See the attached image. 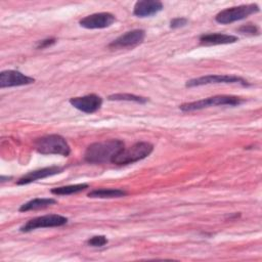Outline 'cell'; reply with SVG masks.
I'll return each instance as SVG.
<instances>
[{
	"label": "cell",
	"instance_id": "cell-15",
	"mask_svg": "<svg viewBox=\"0 0 262 262\" xmlns=\"http://www.w3.org/2000/svg\"><path fill=\"white\" fill-rule=\"evenodd\" d=\"M56 201L51 198H37L33 199L24 205L20 206L19 211L20 212H27V211H32V210H37V209H43L46 207H49L51 205H54Z\"/></svg>",
	"mask_w": 262,
	"mask_h": 262
},
{
	"label": "cell",
	"instance_id": "cell-17",
	"mask_svg": "<svg viewBox=\"0 0 262 262\" xmlns=\"http://www.w3.org/2000/svg\"><path fill=\"white\" fill-rule=\"evenodd\" d=\"M86 188H88V184L79 183V184L54 187L50 191H51V193L56 194V195H69V194H73V193H78Z\"/></svg>",
	"mask_w": 262,
	"mask_h": 262
},
{
	"label": "cell",
	"instance_id": "cell-3",
	"mask_svg": "<svg viewBox=\"0 0 262 262\" xmlns=\"http://www.w3.org/2000/svg\"><path fill=\"white\" fill-rule=\"evenodd\" d=\"M34 144L36 150L42 155H61L68 157L71 152L69 143L58 134H50L40 137Z\"/></svg>",
	"mask_w": 262,
	"mask_h": 262
},
{
	"label": "cell",
	"instance_id": "cell-6",
	"mask_svg": "<svg viewBox=\"0 0 262 262\" xmlns=\"http://www.w3.org/2000/svg\"><path fill=\"white\" fill-rule=\"evenodd\" d=\"M68 223V218L58 214H48L43 216H38L27 221L19 230L21 232H29L37 228L46 227H59Z\"/></svg>",
	"mask_w": 262,
	"mask_h": 262
},
{
	"label": "cell",
	"instance_id": "cell-22",
	"mask_svg": "<svg viewBox=\"0 0 262 262\" xmlns=\"http://www.w3.org/2000/svg\"><path fill=\"white\" fill-rule=\"evenodd\" d=\"M55 42V39H45L39 42V44L37 45V48H44L47 46H50L51 44H53Z\"/></svg>",
	"mask_w": 262,
	"mask_h": 262
},
{
	"label": "cell",
	"instance_id": "cell-20",
	"mask_svg": "<svg viewBox=\"0 0 262 262\" xmlns=\"http://www.w3.org/2000/svg\"><path fill=\"white\" fill-rule=\"evenodd\" d=\"M86 244L91 247H102L107 244V238L104 235H95L90 237Z\"/></svg>",
	"mask_w": 262,
	"mask_h": 262
},
{
	"label": "cell",
	"instance_id": "cell-18",
	"mask_svg": "<svg viewBox=\"0 0 262 262\" xmlns=\"http://www.w3.org/2000/svg\"><path fill=\"white\" fill-rule=\"evenodd\" d=\"M108 100H124V101H134L138 103H145L148 101L146 97H142L130 93H117L108 96Z\"/></svg>",
	"mask_w": 262,
	"mask_h": 262
},
{
	"label": "cell",
	"instance_id": "cell-1",
	"mask_svg": "<svg viewBox=\"0 0 262 262\" xmlns=\"http://www.w3.org/2000/svg\"><path fill=\"white\" fill-rule=\"evenodd\" d=\"M124 147L120 139H110L90 144L84 155L86 162L91 164H103L113 161L115 156Z\"/></svg>",
	"mask_w": 262,
	"mask_h": 262
},
{
	"label": "cell",
	"instance_id": "cell-4",
	"mask_svg": "<svg viewBox=\"0 0 262 262\" xmlns=\"http://www.w3.org/2000/svg\"><path fill=\"white\" fill-rule=\"evenodd\" d=\"M245 100L241 97L233 96V95H216L212 97H208L205 99L185 102L179 105V108L182 112H192L203 110L209 106H218V105H230L235 106L243 103Z\"/></svg>",
	"mask_w": 262,
	"mask_h": 262
},
{
	"label": "cell",
	"instance_id": "cell-10",
	"mask_svg": "<svg viewBox=\"0 0 262 262\" xmlns=\"http://www.w3.org/2000/svg\"><path fill=\"white\" fill-rule=\"evenodd\" d=\"M145 37L144 30L136 29L129 32H126L125 34L119 36L117 39H115L112 43H110L108 47L111 48H129L134 47L138 44H140Z\"/></svg>",
	"mask_w": 262,
	"mask_h": 262
},
{
	"label": "cell",
	"instance_id": "cell-19",
	"mask_svg": "<svg viewBox=\"0 0 262 262\" xmlns=\"http://www.w3.org/2000/svg\"><path fill=\"white\" fill-rule=\"evenodd\" d=\"M238 32L244 34V35H248V36H257L259 35V29L256 25L253 24H247L242 26L241 28H238Z\"/></svg>",
	"mask_w": 262,
	"mask_h": 262
},
{
	"label": "cell",
	"instance_id": "cell-7",
	"mask_svg": "<svg viewBox=\"0 0 262 262\" xmlns=\"http://www.w3.org/2000/svg\"><path fill=\"white\" fill-rule=\"evenodd\" d=\"M220 83H224V84L239 83L243 86L250 85L247 80L233 75H207V76L188 80L185 86L190 88V87H198V86L210 85V84H220Z\"/></svg>",
	"mask_w": 262,
	"mask_h": 262
},
{
	"label": "cell",
	"instance_id": "cell-13",
	"mask_svg": "<svg viewBox=\"0 0 262 262\" xmlns=\"http://www.w3.org/2000/svg\"><path fill=\"white\" fill-rule=\"evenodd\" d=\"M164 8L163 3L157 0H141L134 5L133 14L138 17L151 16L160 12Z\"/></svg>",
	"mask_w": 262,
	"mask_h": 262
},
{
	"label": "cell",
	"instance_id": "cell-16",
	"mask_svg": "<svg viewBox=\"0 0 262 262\" xmlns=\"http://www.w3.org/2000/svg\"><path fill=\"white\" fill-rule=\"evenodd\" d=\"M127 192L121 188H98L91 190L88 193L89 198H98V199H113L121 198L126 195Z\"/></svg>",
	"mask_w": 262,
	"mask_h": 262
},
{
	"label": "cell",
	"instance_id": "cell-21",
	"mask_svg": "<svg viewBox=\"0 0 262 262\" xmlns=\"http://www.w3.org/2000/svg\"><path fill=\"white\" fill-rule=\"evenodd\" d=\"M187 18L185 17H176V18H173L171 21H170V28L172 29H178V28H181V27H184L186 24H187Z\"/></svg>",
	"mask_w": 262,
	"mask_h": 262
},
{
	"label": "cell",
	"instance_id": "cell-8",
	"mask_svg": "<svg viewBox=\"0 0 262 262\" xmlns=\"http://www.w3.org/2000/svg\"><path fill=\"white\" fill-rule=\"evenodd\" d=\"M115 20L116 17L114 14L110 12H98L81 18L79 24L85 29H104L112 26Z\"/></svg>",
	"mask_w": 262,
	"mask_h": 262
},
{
	"label": "cell",
	"instance_id": "cell-12",
	"mask_svg": "<svg viewBox=\"0 0 262 262\" xmlns=\"http://www.w3.org/2000/svg\"><path fill=\"white\" fill-rule=\"evenodd\" d=\"M62 171H63V168L59 167V166H50V167H45V168H41L38 170H34V171H31V172L27 173L26 175L21 176L16 181V184H18V185L29 184V183H32L39 179H43V178H46L49 176L59 174Z\"/></svg>",
	"mask_w": 262,
	"mask_h": 262
},
{
	"label": "cell",
	"instance_id": "cell-11",
	"mask_svg": "<svg viewBox=\"0 0 262 262\" xmlns=\"http://www.w3.org/2000/svg\"><path fill=\"white\" fill-rule=\"evenodd\" d=\"M35 82V79L29 76L24 75L23 73L14 70L2 71L0 73V87H15L32 84Z\"/></svg>",
	"mask_w": 262,
	"mask_h": 262
},
{
	"label": "cell",
	"instance_id": "cell-2",
	"mask_svg": "<svg viewBox=\"0 0 262 262\" xmlns=\"http://www.w3.org/2000/svg\"><path fill=\"white\" fill-rule=\"evenodd\" d=\"M154 145L147 141H139L129 147H123L113 159L116 165H127L140 161L151 154Z\"/></svg>",
	"mask_w": 262,
	"mask_h": 262
},
{
	"label": "cell",
	"instance_id": "cell-5",
	"mask_svg": "<svg viewBox=\"0 0 262 262\" xmlns=\"http://www.w3.org/2000/svg\"><path fill=\"white\" fill-rule=\"evenodd\" d=\"M259 6L257 4H245L234 7H229L221 10L215 16V20L221 25L231 24L248 17L251 14L259 12Z\"/></svg>",
	"mask_w": 262,
	"mask_h": 262
},
{
	"label": "cell",
	"instance_id": "cell-9",
	"mask_svg": "<svg viewBox=\"0 0 262 262\" xmlns=\"http://www.w3.org/2000/svg\"><path fill=\"white\" fill-rule=\"evenodd\" d=\"M70 103L77 110L86 113L92 114L98 111L102 104V98L97 94H88L80 97H72Z\"/></svg>",
	"mask_w": 262,
	"mask_h": 262
},
{
	"label": "cell",
	"instance_id": "cell-14",
	"mask_svg": "<svg viewBox=\"0 0 262 262\" xmlns=\"http://www.w3.org/2000/svg\"><path fill=\"white\" fill-rule=\"evenodd\" d=\"M238 39L236 36L227 35L223 33H209L203 34L200 37V43L202 45H223L236 42Z\"/></svg>",
	"mask_w": 262,
	"mask_h": 262
}]
</instances>
